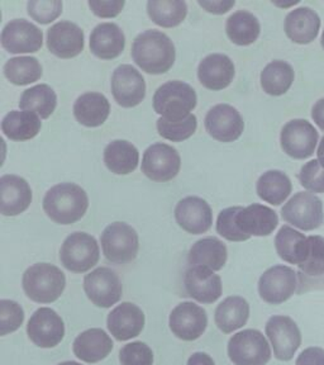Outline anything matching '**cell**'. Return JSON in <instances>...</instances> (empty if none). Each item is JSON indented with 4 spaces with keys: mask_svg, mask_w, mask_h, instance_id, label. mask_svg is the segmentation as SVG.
Segmentation results:
<instances>
[{
    "mask_svg": "<svg viewBox=\"0 0 324 365\" xmlns=\"http://www.w3.org/2000/svg\"><path fill=\"white\" fill-rule=\"evenodd\" d=\"M132 57L145 73L161 75L172 68L177 51L167 34L156 29H148L138 34L133 41Z\"/></svg>",
    "mask_w": 324,
    "mask_h": 365,
    "instance_id": "6da1fadb",
    "label": "cell"
},
{
    "mask_svg": "<svg viewBox=\"0 0 324 365\" xmlns=\"http://www.w3.org/2000/svg\"><path fill=\"white\" fill-rule=\"evenodd\" d=\"M89 198L75 182H61L52 187L43 198V211L58 225H73L85 216Z\"/></svg>",
    "mask_w": 324,
    "mask_h": 365,
    "instance_id": "7a4b0ae2",
    "label": "cell"
},
{
    "mask_svg": "<svg viewBox=\"0 0 324 365\" xmlns=\"http://www.w3.org/2000/svg\"><path fill=\"white\" fill-rule=\"evenodd\" d=\"M22 285L23 291L33 302L52 303L65 291L66 277L55 265L38 262L24 272Z\"/></svg>",
    "mask_w": 324,
    "mask_h": 365,
    "instance_id": "3957f363",
    "label": "cell"
},
{
    "mask_svg": "<svg viewBox=\"0 0 324 365\" xmlns=\"http://www.w3.org/2000/svg\"><path fill=\"white\" fill-rule=\"evenodd\" d=\"M152 102L156 113L166 120H180L192 114L190 112L197 107L198 98L189 84L180 80H172L155 91Z\"/></svg>",
    "mask_w": 324,
    "mask_h": 365,
    "instance_id": "277c9868",
    "label": "cell"
},
{
    "mask_svg": "<svg viewBox=\"0 0 324 365\" xmlns=\"http://www.w3.org/2000/svg\"><path fill=\"white\" fill-rule=\"evenodd\" d=\"M100 242L104 257L118 265L133 262L140 250L136 230L125 222H114L107 226L103 231Z\"/></svg>",
    "mask_w": 324,
    "mask_h": 365,
    "instance_id": "5b68a950",
    "label": "cell"
},
{
    "mask_svg": "<svg viewBox=\"0 0 324 365\" xmlns=\"http://www.w3.org/2000/svg\"><path fill=\"white\" fill-rule=\"evenodd\" d=\"M100 250L94 236L86 232H74L66 237L60 249L63 268L73 273H85L99 262Z\"/></svg>",
    "mask_w": 324,
    "mask_h": 365,
    "instance_id": "8992f818",
    "label": "cell"
},
{
    "mask_svg": "<svg viewBox=\"0 0 324 365\" xmlns=\"http://www.w3.org/2000/svg\"><path fill=\"white\" fill-rule=\"evenodd\" d=\"M228 356L234 365H266L271 359V349L262 332L249 329L231 337Z\"/></svg>",
    "mask_w": 324,
    "mask_h": 365,
    "instance_id": "52a82bcc",
    "label": "cell"
},
{
    "mask_svg": "<svg viewBox=\"0 0 324 365\" xmlns=\"http://www.w3.org/2000/svg\"><path fill=\"white\" fill-rule=\"evenodd\" d=\"M285 222L303 231H313L323 225V203L317 195L299 192L281 210Z\"/></svg>",
    "mask_w": 324,
    "mask_h": 365,
    "instance_id": "ba28073f",
    "label": "cell"
},
{
    "mask_svg": "<svg viewBox=\"0 0 324 365\" xmlns=\"http://www.w3.org/2000/svg\"><path fill=\"white\" fill-rule=\"evenodd\" d=\"M142 173L151 180L170 182L182 168V158L175 148L167 143H154L143 153Z\"/></svg>",
    "mask_w": 324,
    "mask_h": 365,
    "instance_id": "9c48e42d",
    "label": "cell"
},
{
    "mask_svg": "<svg viewBox=\"0 0 324 365\" xmlns=\"http://www.w3.org/2000/svg\"><path fill=\"white\" fill-rule=\"evenodd\" d=\"M318 131L307 120H293L283 127L280 133L281 148L293 159L310 158L318 143Z\"/></svg>",
    "mask_w": 324,
    "mask_h": 365,
    "instance_id": "30bf717a",
    "label": "cell"
},
{
    "mask_svg": "<svg viewBox=\"0 0 324 365\" xmlns=\"http://www.w3.org/2000/svg\"><path fill=\"white\" fill-rule=\"evenodd\" d=\"M84 291L93 304L109 308L120 302L123 294V285L118 274L109 268H98L86 274Z\"/></svg>",
    "mask_w": 324,
    "mask_h": 365,
    "instance_id": "8fae6325",
    "label": "cell"
},
{
    "mask_svg": "<svg viewBox=\"0 0 324 365\" xmlns=\"http://www.w3.org/2000/svg\"><path fill=\"white\" fill-rule=\"evenodd\" d=\"M266 335L278 360L289 361L302 345V334L289 316H273L266 324Z\"/></svg>",
    "mask_w": 324,
    "mask_h": 365,
    "instance_id": "7c38bea8",
    "label": "cell"
},
{
    "mask_svg": "<svg viewBox=\"0 0 324 365\" xmlns=\"http://www.w3.org/2000/svg\"><path fill=\"white\" fill-rule=\"evenodd\" d=\"M296 275L294 269L285 265L268 269L258 280V293L262 301L268 304H281L291 299L298 291Z\"/></svg>",
    "mask_w": 324,
    "mask_h": 365,
    "instance_id": "4fadbf2b",
    "label": "cell"
},
{
    "mask_svg": "<svg viewBox=\"0 0 324 365\" xmlns=\"http://www.w3.org/2000/svg\"><path fill=\"white\" fill-rule=\"evenodd\" d=\"M112 93L120 107L133 108L146 97V81L136 68L125 63L114 70Z\"/></svg>",
    "mask_w": 324,
    "mask_h": 365,
    "instance_id": "5bb4252c",
    "label": "cell"
},
{
    "mask_svg": "<svg viewBox=\"0 0 324 365\" xmlns=\"http://www.w3.org/2000/svg\"><path fill=\"white\" fill-rule=\"evenodd\" d=\"M27 334L38 348L51 349L63 341L65 336L63 321L52 308L37 309L29 319Z\"/></svg>",
    "mask_w": 324,
    "mask_h": 365,
    "instance_id": "9a60e30c",
    "label": "cell"
},
{
    "mask_svg": "<svg viewBox=\"0 0 324 365\" xmlns=\"http://www.w3.org/2000/svg\"><path fill=\"white\" fill-rule=\"evenodd\" d=\"M205 130L216 141L234 143L245 130V122L237 109L229 104H216L205 115Z\"/></svg>",
    "mask_w": 324,
    "mask_h": 365,
    "instance_id": "2e32d148",
    "label": "cell"
},
{
    "mask_svg": "<svg viewBox=\"0 0 324 365\" xmlns=\"http://www.w3.org/2000/svg\"><path fill=\"white\" fill-rule=\"evenodd\" d=\"M0 41L11 53H33L43 45V32L26 19H13L1 31Z\"/></svg>",
    "mask_w": 324,
    "mask_h": 365,
    "instance_id": "e0dca14e",
    "label": "cell"
},
{
    "mask_svg": "<svg viewBox=\"0 0 324 365\" xmlns=\"http://www.w3.org/2000/svg\"><path fill=\"white\" fill-rule=\"evenodd\" d=\"M169 324L175 336L184 341H194L204 334L208 317L205 309L198 304L184 302L172 309Z\"/></svg>",
    "mask_w": 324,
    "mask_h": 365,
    "instance_id": "ac0fdd59",
    "label": "cell"
},
{
    "mask_svg": "<svg viewBox=\"0 0 324 365\" xmlns=\"http://www.w3.org/2000/svg\"><path fill=\"white\" fill-rule=\"evenodd\" d=\"M47 48L60 58H73L84 50V31L70 21L55 23L47 31Z\"/></svg>",
    "mask_w": 324,
    "mask_h": 365,
    "instance_id": "d6986e66",
    "label": "cell"
},
{
    "mask_svg": "<svg viewBox=\"0 0 324 365\" xmlns=\"http://www.w3.org/2000/svg\"><path fill=\"white\" fill-rule=\"evenodd\" d=\"M177 225L192 235L208 232L213 223V212L207 200L199 197H187L175 207Z\"/></svg>",
    "mask_w": 324,
    "mask_h": 365,
    "instance_id": "ffe728a7",
    "label": "cell"
},
{
    "mask_svg": "<svg viewBox=\"0 0 324 365\" xmlns=\"http://www.w3.org/2000/svg\"><path fill=\"white\" fill-rule=\"evenodd\" d=\"M184 285L188 296L200 303H214L222 296L221 277L205 267H190L184 277Z\"/></svg>",
    "mask_w": 324,
    "mask_h": 365,
    "instance_id": "44dd1931",
    "label": "cell"
},
{
    "mask_svg": "<svg viewBox=\"0 0 324 365\" xmlns=\"http://www.w3.org/2000/svg\"><path fill=\"white\" fill-rule=\"evenodd\" d=\"M32 203V190L23 178L6 174L0 178V213L3 216H18Z\"/></svg>",
    "mask_w": 324,
    "mask_h": 365,
    "instance_id": "7402d4cb",
    "label": "cell"
},
{
    "mask_svg": "<svg viewBox=\"0 0 324 365\" xmlns=\"http://www.w3.org/2000/svg\"><path fill=\"white\" fill-rule=\"evenodd\" d=\"M107 325L118 341H127L142 332L145 314L135 303L123 302L108 314Z\"/></svg>",
    "mask_w": 324,
    "mask_h": 365,
    "instance_id": "603a6c76",
    "label": "cell"
},
{
    "mask_svg": "<svg viewBox=\"0 0 324 365\" xmlns=\"http://www.w3.org/2000/svg\"><path fill=\"white\" fill-rule=\"evenodd\" d=\"M198 78L207 89L222 91L234 81V61L223 53L208 55L200 61Z\"/></svg>",
    "mask_w": 324,
    "mask_h": 365,
    "instance_id": "cb8c5ba5",
    "label": "cell"
},
{
    "mask_svg": "<svg viewBox=\"0 0 324 365\" xmlns=\"http://www.w3.org/2000/svg\"><path fill=\"white\" fill-rule=\"evenodd\" d=\"M284 29L293 42L298 45H308L318 37L320 18L312 8L301 6L286 16Z\"/></svg>",
    "mask_w": 324,
    "mask_h": 365,
    "instance_id": "d4e9b609",
    "label": "cell"
},
{
    "mask_svg": "<svg viewBox=\"0 0 324 365\" xmlns=\"http://www.w3.org/2000/svg\"><path fill=\"white\" fill-rule=\"evenodd\" d=\"M113 350V341L102 329H90L75 339L73 351L80 360L94 364L102 361Z\"/></svg>",
    "mask_w": 324,
    "mask_h": 365,
    "instance_id": "484cf974",
    "label": "cell"
},
{
    "mask_svg": "<svg viewBox=\"0 0 324 365\" xmlns=\"http://www.w3.org/2000/svg\"><path fill=\"white\" fill-rule=\"evenodd\" d=\"M125 46V34L115 23H100L91 31L90 51L102 60H113L120 56Z\"/></svg>",
    "mask_w": 324,
    "mask_h": 365,
    "instance_id": "4316f807",
    "label": "cell"
},
{
    "mask_svg": "<svg viewBox=\"0 0 324 365\" xmlns=\"http://www.w3.org/2000/svg\"><path fill=\"white\" fill-rule=\"evenodd\" d=\"M279 217L266 205H254L242 208L237 216V225L249 236H268L278 227Z\"/></svg>",
    "mask_w": 324,
    "mask_h": 365,
    "instance_id": "83f0119b",
    "label": "cell"
},
{
    "mask_svg": "<svg viewBox=\"0 0 324 365\" xmlns=\"http://www.w3.org/2000/svg\"><path fill=\"white\" fill-rule=\"evenodd\" d=\"M110 104L102 93L89 91L80 96L74 104V115L80 125L99 127L108 120Z\"/></svg>",
    "mask_w": 324,
    "mask_h": 365,
    "instance_id": "f1b7e54d",
    "label": "cell"
},
{
    "mask_svg": "<svg viewBox=\"0 0 324 365\" xmlns=\"http://www.w3.org/2000/svg\"><path fill=\"white\" fill-rule=\"evenodd\" d=\"M227 246L216 237H204L194 244L189 251L190 267H205L213 272L223 269L227 262Z\"/></svg>",
    "mask_w": 324,
    "mask_h": 365,
    "instance_id": "f546056e",
    "label": "cell"
},
{
    "mask_svg": "<svg viewBox=\"0 0 324 365\" xmlns=\"http://www.w3.org/2000/svg\"><path fill=\"white\" fill-rule=\"evenodd\" d=\"M250 317V304L242 297H228L218 304L214 321L218 329L224 334H231L247 324Z\"/></svg>",
    "mask_w": 324,
    "mask_h": 365,
    "instance_id": "4dcf8cb0",
    "label": "cell"
},
{
    "mask_svg": "<svg viewBox=\"0 0 324 365\" xmlns=\"http://www.w3.org/2000/svg\"><path fill=\"white\" fill-rule=\"evenodd\" d=\"M38 114L29 110H11L1 120V132L13 141H28L41 131Z\"/></svg>",
    "mask_w": 324,
    "mask_h": 365,
    "instance_id": "1f68e13d",
    "label": "cell"
},
{
    "mask_svg": "<svg viewBox=\"0 0 324 365\" xmlns=\"http://www.w3.org/2000/svg\"><path fill=\"white\" fill-rule=\"evenodd\" d=\"M104 163L117 175H128L136 170L140 153L133 143L125 140H114L104 150Z\"/></svg>",
    "mask_w": 324,
    "mask_h": 365,
    "instance_id": "d6a6232c",
    "label": "cell"
},
{
    "mask_svg": "<svg viewBox=\"0 0 324 365\" xmlns=\"http://www.w3.org/2000/svg\"><path fill=\"white\" fill-rule=\"evenodd\" d=\"M275 247L284 262L301 267L309 251V240L291 226H283L275 237Z\"/></svg>",
    "mask_w": 324,
    "mask_h": 365,
    "instance_id": "836d02e7",
    "label": "cell"
},
{
    "mask_svg": "<svg viewBox=\"0 0 324 365\" xmlns=\"http://www.w3.org/2000/svg\"><path fill=\"white\" fill-rule=\"evenodd\" d=\"M257 194L270 205H280L288 200L293 190L291 179L280 170H268L258 178Z\"/></svg>",
    "mask_w": 324,
    "mask_h": 365,
    "instance_id": "e575fe53",
    "label": "cell"
},
{
    "mask_svg": "<svg viewBox=\"0 0 324 365\" xmlns=\"http://www.w3.org/2000/svg\"><path fill=\"white\" fill-rule=\"evenodd\" d=\"M226 32L228 38L236 45L250 46L258 38L261 26L250 11H239L228 18Z\"/></svg>",
    "mask_w": 324,
    "mask_h": 365,
    "instance_id": "d590c367",
    "label": "cell"
},
{
    "mask_svg": "<svg viewBox=\"0 0 324 365\" xmlns=\"http://www.w3.org/2000/svg\"><path fill=\"white\" fill-rule=\"evenodd\" d=\"M260 81L262 89L266 94L273 97H280L284 96L293 86L294 70L289 63L281 60H275L262 70Z\"/></svg>",
    "mask_w": 324,
    "mask_h": 365,
    "instance_id": "8d00e7d4",
    "label": "cell"
},
{
    "mask_svg": "<svg viewBox=\"0 0 324 365\" xmlns=\"http://www.w3.org/2000/svg\"><path fill=\"white\" fill-rule=\"evenodd\" d=\"M148 17L160 27L172 29L184 22L188 14V6L182 0H150Z\"/></svg>",
    "mask_w": 324,
    "mask_h": 365,
    "instance_id": "74e56055",
    "label": "cell"
},
{
    "mask_svg": "<svg viewBox=\"0 0 324 365\" xmlns=\"http://www.w3.org/2000/svg\"><path fill=\"white\" fill-rule=\"evenodd\" d=\"M57 106L56 93L51 86L40 84L23 91L19 101V108L38 114L42 120L51 115Z\"/></svg>",
    "mask_w": 324,
    "mask_h": 365,
    "instance_id": "f35d334b",
    "label": "cell"
},
{
    "mask_svg": "<svg viewBox=\"0 0 324 365\" xmlns=\"http://www.w3.org/2000/svg\"><path fill=\"white\" fill-rule=\"evenodd\" d=\"M4 75L14 86H28L41 79L42 66L36 57H13L4 65Z\"/></svg>",
    "mask_w": 324,
    "mask_h": 365,
    "instance_id": "ab89813d",
    "label": "cell"
},
{
    "mask_svg": "<svg viewBox=\"0 0 324 365\" xmlns=\"http://www.w3.org/2000/svg\"><path fill=\"white\" fill-rule=\"evenodd\" d=\"M156 127L160 136L172 143H182L195 133L198 127V120L194 114H190L187 118L180 120H166L164 117H161L157 120Z\"/></svg>",
    "mask_w": 324,
    "mask_h": 365,
    "instance_id": "60d3db41",
    "label": "cell"
},
{
    "mask_svg": "<svg viewBox=\"0 0 324 365\" xmlns=\"http://www.w3.org/2000/svg\"><path fill=\"white\" fill-rule=\"evenodd\" d=\"M242 211V207H229L223 210L216 218V232L223 239L232 242H242L251 239V236L244 234L237 225V216Z\"/></svg>",
    "mask_w": 324,
    "mask_h": 365,
    "instance_id": "b9f144b4",
    "label": "cell"
},
{
    "mask_svg": "<svg viewBox=\"0 0 324 365\" xmlns=\"http://www.w3.org/2000/svg\"><path fill=\"white\" fill-rule=\"evenodd\" d=\"M309 251L305 262L299 267L303 274H307L312 278H320L324 275V237L322 236H309Z\"/></svg>",
    "mask_w": 324,
    "mask_h": 365,
    "instance_id": "7bdbcfd3",
    "label": "cell"
},
{
    "mask_svg": "<svg viewBox=\"0 0 324 365\" xmlns=\"http://www.w3.org/2000/svg\"><path fill=\"white\" fill-rule=\"evenodd\" d=\"M24 321L23 308L14 301H0V335L6 336L17 331Z\"/></svg>",
    "mask_w": 324,
    "mask_h": 365,
    "instance_id": "ee69618b",
    "label": "cell"
},
{
    "mask_svg": "<svg viewBox=\"0 0 324 365\" xmlns=\"http://www.w3.org/2000/svg\"><path fill=\"white\" fill-rule=\"evenodd\" d=\"M28 14L36 22L48 24L63 13L61 0H31L27 4Z\"/></svg>",
    "mask_w": 324,
    "mask_h": 365,
    "instance_id": "f6af8a7d",
    "label": "cell"
},
{
    "mask_svg": "<svg viewBox=\"0 0 324 365\" xmlns=\"http://www.w3.org/2000/svg\"><path fill=\"white\" fill-rule=\"evenodd\" d=\"M120 361L122 365H152L154 353L145 342H131L120 349Z\"/></svg>",
    "mask_w": 324,
    "mask_h": 365,
    "instance_id": "bcb514c9",
    "label": "cell"
},
{
    "mask_svg": "<svg viewBox=\"0 0 324 365\" xmlns=\"http://www.w3.org/2000/svg\"><path fill=\"white\" fill-rule=\"evenodd\" d=\"M302 187L312 193H324V168L318 160H310L299 173Z\"/></svg>",
    "mask_w": 324,
    "mask_h": 365,
    "instance_id": "7dc6e473",
    "label": "cell"
},
{
    "mask_svg": "<svg viewBox=\"0 0 324 365\" xmlns=\"http://www.w3.org/2000/svg\"><path fill=\"white\" fill-rule=\"evenodd\" d=\"M125 0H90V6L93 13L100 18H114L120 14L125 8Z\"/></svg>",
    "mask_w": 324,
    "mask_h": 365,
    "instance_id": "c3c4849f",
    "label": "cell"
},
{
    "mask_svg": "<svg viewBox=\"0 0 324 365\" xmlns=\"http://www.w3.org/2000/svg\"><path fill=\"white\" fill-rule=\"evenodd\" d=\"M296 365H324V350L312 346L303 350L296 359Z\"/></svg>",
    "mask_w": 324,
    "mask_h": 365,
    "instance_id": "681fc988",
    "label": "cell"
},
{
    "mask_svg": "<svg viewBox=\"0 0 324 365\" xmlns=\"http://www.w3.org/2000/svg\"><path fill=\"white\" fill-rule=\"evenodd\" d=\"M203 9L213 14H224L234 8L236 1L234 0H199L198 1Z\"/></svg>",
    "mask_w": 324,
    "mask_h": 365,
    "instance_id": "f907efd6",
    "label": "cell"
},
{
    "mask_svg": "<svg viewBox=\"0 0 324 365\" xmlns=\"http://www.w3.org/2000/svg\"><path fill=\"white\" fill-rule=\"evenodd\" d=\"M312 118L315 122V125L324 131V98L319 99L318 102L314 104L312 109Z\"/></svg>",
    "mask_w": 324,
    "mask_h": 365,
    "instance_id": "816d5d0a",
    "label": "cell"
},
{
    "mask_svg": "<svg viewBox=\"0 0 324 365\" xmlns=\"http://www.w3.org/2000/svg\"><path fill=\"white\" fill-rule=\"evenodd\" d=\"M188 365H216L211 355L205 353H195L189 358Z\"/></svg>",
    "mask_w": 324,
    "mask_h": 365,
    "instance_id": "f5cc1de1",
    "label": "cell"
},
{
    "mask_svg": "<svg viewBox=\"0 0 324 365\" xmlns=\"http://www.w3.org/2000/svg\"><path fill=\"white\" fill-rule=\"evenodd\" d=\"M317 155H318V161L320 163V165L323 166L324 168V136L323 138L320 140V143H319Z\"/></svg>",
    "mask_w": 324,
    "mask_h": 365,
    "instance_id": "db71d44e",
    "label": "cell"
},
{
    "mask_svg": "<svg viewBox=\"0 0 324 365\" xmlns=\"http://www.w3.org/2000/svg\"><path fill=\"white\" fill-rule=\"evenodd\" d=\"M58 365H81L79 363H76V361H63V363H60Z\"/></svg>",
    "mask_w": 324,
    "mask_h": 365,
    "instance_id": "11a10c76",
    "label": "cell"
},
{
    "mask_svg": "<svg viewBox=\"0 0 324 365\" xmlns=\"http://www.w3.org/2000/svg\"><path fill=\"white\" fill-rule=\"evenodd\" d=\"M320 43H322V47H323V50H324V31H323V34H322V41H320Z\"/></svg>",
    "mask_w": 324,
    "mask_h": 365,
    "instance_id": "9f6ffc18",
    "label": "cell"
}]
</instances>
